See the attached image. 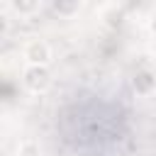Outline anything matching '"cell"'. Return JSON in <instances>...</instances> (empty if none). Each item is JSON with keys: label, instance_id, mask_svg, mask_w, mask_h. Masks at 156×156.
I'll list each match as a JSON object with an SVG mask.
<instances>
[{"label": "cell", "instance_id": "obj_1", "mask_svg": "<svg viewBox=\"0 0 156 156\" xmlns=\"http://www.w3.org/2000/svg\"><path fill=\"white\" fill-rule=\"evenodd\" d=\"M54 85V73L49 66H24L22 68V88L32 95H44Z\"/></svg>", "mask_w": 156, "mask_h": 156}, {"label": "cell", "instance_id": "obj_2", "mask_svg": "<svg viewBox=\"0 0 156 156\" xmlns=\"http://www.w3.org/2000/svg\"><path fill=\"white\" fill-rule=\"evenodd\" d=\"M22 58L24 66H51L54 49L44 37H29L22 44Z\"/></svg>", "mask_w": 156, "mask_h": 156}, {"label": "cell", "instance_id": "obj_3", "mask_svg": "<svg viewBox=\"0 0 156 156\" xmlns=\"http://www.w3.org/2000/svg\"><path fill=\"white\" fill-rule=\"evenodd\" d=\"M41 2L39 0H12L10 5H7V10L12 12V15H17L20 20H27V17H34L37 12H41Z\"/></svg>", "mask_w": 156, "mask_h": 156}, {"label": "cell", "instance_id": "obj_4", "mask_svg": "<svg viewBox=\"0 0 156 156\" xmlns=\"http://www.w3.org/2000/svg\"><path fill=\"white\" fill-rule=\"evenodd\" d=\"M132 88H134L139 95H149V93L156 88V78H154V73H151V71H146V68L136 71V73H134V78H132Z\"/></svg>", "mask_w": 156, "mask_h": 156}, {"label": "cell", "instance_id": "obj_5", "mask_svg": "<svg viewBox=\"0 0 156 156\" xmlns=\"http://www.w3.org/2000/svg\"><path fill=\"white\" fill-rule=\"evenodd\" d=\"M80 2H76V0H71V2H51V10L58 15V17H73V15H78L80 12Z\"/></svg>", "mask_w": 156, "mask_h": 156}, {"label": "cell", "instance_id": "obj_6", "mask_svg": "<svg viewBox=\"0 0 156 156\" xmlns=\"http://www.w3.org/2000/svg\"><path fill=\"white\" fill-rule=\"evenodd\" d=\"M15 156H41V146H39V141H34V139H22V141L17 144Z\"/></svg>", "mask_w": 156, "mask_h": 156}, {"label": "cell", "instance_id": "obj_7", "mask_svg": "<svg viewBox=\"0 0 156 156\" xmlns=\"http://www.w3.org/2000/svg\"><path fill=\"white\" fill-rule=\"evenodd\" d=\"M149 32H151V37L156 39V10H154L151 17H149Z\"/></svg>", "mask_w": 156, "mask_h": 156}, {"label": "cell", "instance_id": "obj_8", "mask_svg": "<svg viewBox=\"0 0 156 156\" xmlns=\"http://www.w3.org/2000/svg\"><path fill=\"white\" fill-rule=\"evenodd\" d=\"M5 32H7V17H5L2 12H0V37H2Z\"/></svg>", "mask_w": 156, "mask_h": 156}]
</instances>
